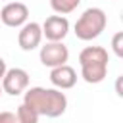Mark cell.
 <instances>
[{
  "mask_svg": "<svg viewBox=\"0 0 123 123\" xmlns=\"http://www.w3.org/2000/svg\"><path fill=\"white\" fill-rule=\"evenodd\" d=\"M23 102L31 106L38 115H46V117H60L67 108V96L62 90L44 88V86L25 88Z\"/></svg>",
  "mask_w": 123,
  "mask_h": 123,
  "instance_id": "6da1fadb",
  "label": "cell"
},
{
  "mask_svg": "<svg viewBox=\"0 0 123 123\" xmlns=\"http://www.w3.org/2000/svg\"><path fill=\"white\" fill-rule=\"evenodd\" d=\"M42 40V29L37 21H27L25 25H21V31L17 35V44L21 50L31 52L35 50Z\"/></svg>",
  "mask_w": 123,
  "mask_h": 123,
  "instance_id": "ba28073f",
  "label": "cell"
},
{
  "mask_svg": "<svg viewBox=\"0 0 123 123\" xmlns=\"http://www.w3.org/2000/svg\"><path fill=\"white\" fill-rule=\"evenodd\" d=\"M111 48L117 58H123V33H115L111 38Z\"/></svg>",
  "mask_w": 123,
  "mask_h": 123,
  "instance_id": "7c38bea8",
  "label": "cell"
},
{
  "mask_svg": "<svg viewBox=\"0 0 123 123\" xmlns=\"http://www.w3.org/2000/svg\"><path fill=\"white\" fill-rule=\"evenodd\" d=\"M108 25V17L106 12L102 8H88L85 10L79 19L75 21V35L81 40H94L102 35V31Z\"/></svg>",
  "mask_w": 123,
  "mask_h": 123,
  "instance_id": "3957f363",
  "label": "cell"
},
{
  "mask_svg": "<svg viewBox=\"0 0 123 123\" xmlns=\"http://www.w3.org/2000/svg\"><path fill=\"white\" fill-rule=\"evenodd\" d=\"M6 69H8V67H6V62H4V58H0V79L4 77V73H6Z\"/></svg>",
  "mask_w": 123,
  "mask_h": 123,
  "instance_id": "5bb4252c",
  "label": "cell"
},
{
  "mask_svg": "<svg viewBox=\"0 0 123 123\" xmlns=\"http://www.w3.org/2000/svg\"><path fill=\"white\" fill-rule=\"evenodd\" d=\"M50 83L58 88V90H67V88H73L75 83H77V73L71 65L63 63V65H58V67H52L50 71Z\"/></svg>",
  "mask_w": 123,
  "mask_h": 123,
  "instance_id": "9c48e42d",
  "label": "cell"
},
{
  "mask_svg": "<svg viewBox=\"0 0 123 123\" xmlns=\"http://www.w3.org/2000/svg\"><path fill=\"white\" fill-rule=\"evenodd\" d=\"M29 19V8L23 2H10L0 12V21L8 27H21Z\"/></svg>",
  "mask_w": 123,
  "mask_h": 123,
  "instance_id": "52a82bcc",
  "label": "cell"
},
{
  "mask_svg": "<svg viewBox=\"0 0 123 123\" xmlns=\"http://www.w3.org/2000/svg\"><path fill=\"white\" fill-rule=\"evenodd\" d=\"M42 29V37H46V40L50 42H60L67 37L69 33V21L63 15H50L46 17V21L40 25Z\"/></svg>",
  "mask_w": 123,
  "mask_h": 123,
  "instance_id": "8992f818",
  "label": "cell"
},
{
  "mask_svg": "<svg viewBox=\"0 0 123 123\" xmlns=\"http://www.w3.org/2000/svg\"><path fill=\"white\" fill-rule=\"evenodd\" d=\"M0 81H2V92L10 96H17L25 92V88L29 86V73L21 67H12V69H6Z\"/></svg>",
  "mask_w": 123,
  "mask_h": 123,
  "instance_id": "5b68a950",
  "label": "cell"
},
{
  "mask_svg": "<svg viewBox=\"0 0 123 123\" xmlns=\"http://www.w3.org/2000/svg\"><path fill=\"white\" fill-rule=\"evenodd\" d=\"M79 4H81V0H50V6L58 15L71 13L73 10H77Z\"/></svg>",
  "mask_w": 123,
  "mask_h": 123,
  "instance_id": "8fae6325",
  "label": "cell"
},
{
  "mask_svg": "<svg viewBox=\"0 0 123 123\" xmlns=\"http://www.w3.org/2000/svg\"><path fill=\"white\" fill-rule=\"evenodd\" d=\"M40 63L46 65V67H58V65H63L67 63L69 60V50L67 46L60 40V42H46L44 46H40Z\"/></svg>",
  "mask_w": 123,
  "mask_h": 123,
  "instance_id": "277c9868",
  "label": "cell"
},
{
  "mask_svg": "<svg viewBox=\"0 0 123 123\" xmlns=\"http://www.w3.org/2000/svg\"><path fill=\"white\" fill-rule=\"evenodd\" d=\"M15 117H17V123H38V117H40V115H38L31 106H27V104L23 102V104L17 106Z\"/></svg>",
  "mask_w": 123,
  "mask_h": 123,
  "instance_id": "30bf717a",
  "label": "cell"
},
{
  "mask_svg": "<svg viewBox=\"0 0 123 123\" xmlns=\"http://www.w3.org/2000/svg\"><path fill=\"white\" fill-rule=\"evenodd\" d=\"M0 94H2V85H0Z\"/></svg>",
  "mask_w": 123,
  "mask_h": 123,
  "instance_id": "9a60e30c",
  "label": "cell"
},
{
  "mask_svg": "<svg viewBox=\"0 0 123 123\" xmlns=\"http://www.w3.org/2000/svg\"><path fill=\"white\" fill-rule=\"evenodd\" d=\"M0 123H17V117L12 111H0Z\"/></svg>",
  "mask_w": 123,
  "mask_h": 123,
  "instance_id": "4fadbf2b",
  "label": "cell"
},
{
  "mask_svg": "<svg viewBox=\"0 0 123 123\" xmlns=\"http://www.w3.org/2000/svg\"><path fill=\"white\" fill-rule=\"evenodd\" d=\"M108 62H110V58H108L106 48H102V46L83 48L79 54L81 77L90 85L102 83L106 79V73H108Z\"/></svg>",
  "mask_w": 123,
  "mask_h": 123,
  "instance_id": "7a4b0ae2",
  "label": "cell"
}]
</instances>
